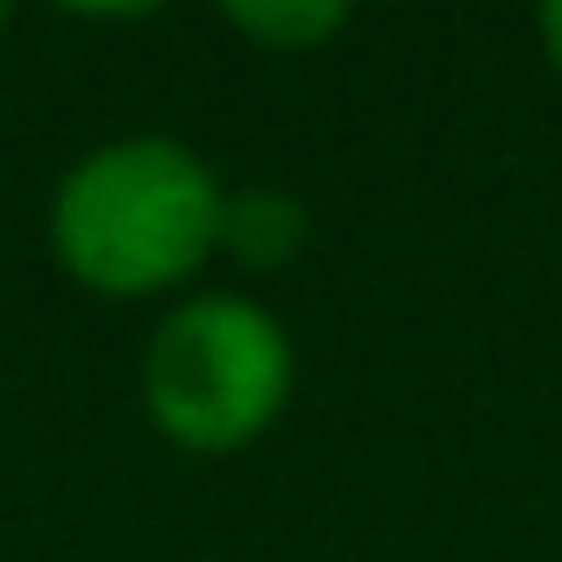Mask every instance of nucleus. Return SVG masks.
I'll use <instances>...</instances> for the list:
<instances>
[{
  "instance_id": "obj_1",
  "label": "nucleus",
  "mask_w": 562,
  "mask_h": 562,
  "mask_svg": "<svg viewBox=\"0 0 562 562\" xmlns=\"http://www.w3.org/2000/svg\"><path fill=\"white\" fill-rule=\"evenodd\" d=\"M221 200L228 186L179 136L100 143L50 192V257L100 300H157L221 257Z\"/></svg>"
},
{
  "instance_id": "obj_2",
  "label": "nucleus",
  "mask_w": 562,
  "mask_h": 562,
  "mask_svg": "<svg viewBox=\"0 0 562 562\" xmlns=\"http://www.w3.org/2000/svg\"><path fill=\"white\" fill-rule=\"evenodd\" d=\"M292 335L249 292H186L143 349V413L186 456H235L285 413Z\"/></svg>"
},
{
  "instance_id": "obj_3",
  "label": "nucleus",
  "mask_w": 562,
  "mask_h": 562,
  "mask_svg": "<svg viewBox=\"0 0 562 562\" xmlns=\"http://www.w3.org/2000/svg\"><path fill=\"white\" fill-rule=\"evenodd\" d=\"M306 249V206L278 186H243L221 200V257L243 271H285Z\"/></svg>"
},
{
  "instance_id": "obj_4",
  "label": "nucleus",
  "mask_w": 562,
  "mask_h": 562,
  "mask_svg": "<svg viewBox=\"0 0 562 562\" xmlns=\"http://www.w3.org/2000/svg\"><path fill=\"white\" fill-rule=\"evenodd\" d=\"M228 29H243V36L271 57H306V50L342 36L349 8H335V0H271V8L243 0V8H228Z\"/></svg>"
},
{
  "instance_id": "obj_5",
  "label": "nucleus",
  "mask_w": 562,
  "mask_h": 562,
  "mask_svg": "<svg viewBox=\"0 0 562 562\" xmlns=\"http://www.w3.org/2000/svg\"><path fill=\"white\" fill-rule=\"evenodd\" d=\"M535 36H541V50H549L555 79H562V0H549V8L535 14Z\"/></svg>"
},
{
  "instance_id": "obj_6",
  "label": "nucleus",
  "mask_w": 562,
  "mask_h": 562,
  "mask_svg": "<svg viewBox=\"0 0 562 562\" xmlns=\"http://www.w3.org/2000/svg\"><path fill=\"white\" fill-rule=\"evenodd\" d=\"M8 29H14V14H8V8H0V36H8Z\"/></svg>"
}]
</instances>
